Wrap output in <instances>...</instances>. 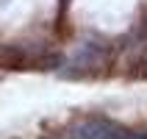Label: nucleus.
<instances>
[{"instance_id": "f257e3e1", "label": "nucleus", "mask_w": 147, "mask_h": 139, "mask_svg": "<svg viewBox=\"0 0 147 139\" xmlns=\"http://www.w3.org/2000/svg\"><path fill=\"white\" fill-rule=\"evenodd\" d=\"M72 139H119V128L108 120H100V117H83L69 128Z\"/></svg>"}, {"instance_id": "f03ea898", "label": "nucleus", "mask_w": 147, "mask_h": 139, "mask_svg": "<svg viewBox=\"0 0 147 139\" xmlns=\"http://www.w3.org/2000/svg\"><path fill=\"white\" fill-rule=\"evenodd\" d=\"M103 61H106V53L97 45H83L78 50V56H75V67L78 70H97V67H103Z\"/></svg>"}, {"instance_id": "7ed1b4c3", "label": "nucleus", "mask_w": 147, "mask_h": 139, "mask_svg": "<svg viewBox=\"0 0 147 139\" xmlns=\"http://www.w3.org/2000/svg\"><path fill=\"white\" fill-rule=\"evenodd\" d=\"M28 64V53L20 45H0V67L11 70V67H25Z\"/></svg>"}]
</instances>
